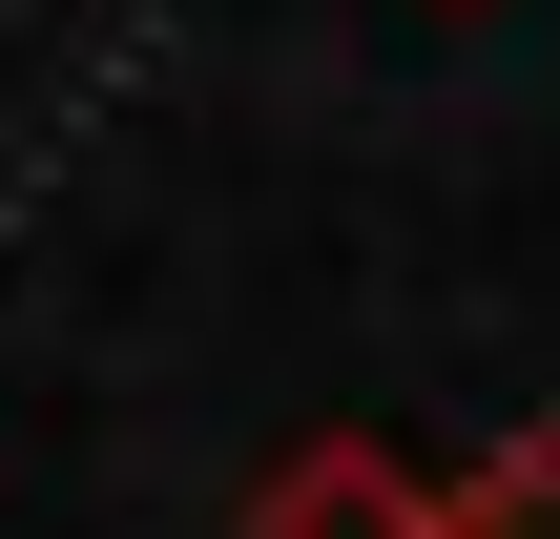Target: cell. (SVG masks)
Here are the masks:
<instances>
[{"instance_id":"6da1fadb","label":"cell","mask_w":560,"mask_h":539,"mask_svg":"<svg viewBox=\"0 0 560 539\" xmlns=\"http://www.w3.org/2000/svg\"><path fill=\"white\" fill-rule=\"evenodd\" d=\"M249 539H457V499H436L395 436H291L270 499H249Z\"/></svg>"},{"instance_id":"7a4b0ae2","label":"cell","mask_w":560,"mask_h":539,"mask_svg":"<svg viewBox=\"0 0 560 539\" xmlns=\"http://www.w3.org/2000/svg\"><path fill=\"white\" fill-rule=\"evenodd\" d=\"M457 539H560V436L478 457V478H457Z\"/></svg>"}]
</instances>
